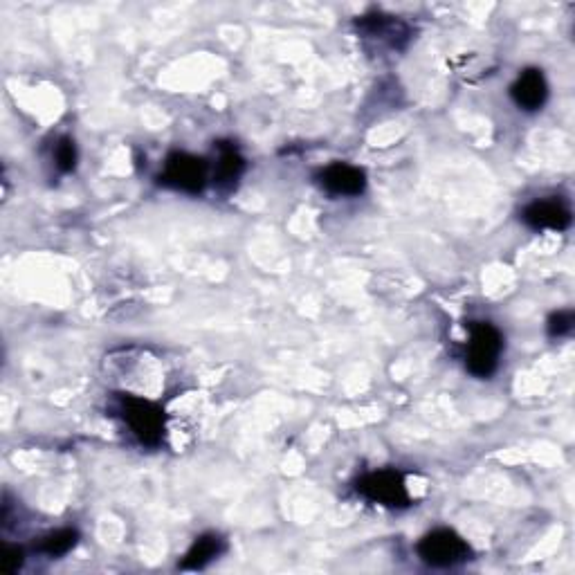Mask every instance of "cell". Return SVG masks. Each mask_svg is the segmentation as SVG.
Returning a JSON list of instances; mask_svg holds the SVG:
<instances>
[{"label": "cell", "instance_id": "cell-3", "mask_svg": "<svg viewBox=\"0 0 575 575\" xmlns=\"http://www.w3.org/2000/svg\"><path fill=\"white\" fill-rule=\"evenodd\" d=\"M418 555H421V560L427 567L452 569L468 562L472 549L452 528H436V531L427 533L423 540L418 542Z\"/></svg>", "mask_w": 575, "mask_h": 575}, {"label": "cell", "instance_id": "cell-10", "mask_svg": "<svg viewBox=\"0 0 575 575\" xmlns=\"http://www.w3.org/2000/svg\"><path fill=\"white\" fill-rule=\"evenodd\" d=\"M245 173V158L232 142H218V162L214 167V185L223 191H230L239 185Z\"/></svg>", "mask_w": 575, "mask_h": 575}, {"label": "cell", "instance_id": "cell-12", "mask_svg": "<svg viewBox=\"0 0 575 575\" xmlns=\"http://www.w3.org/2000/svg\"><path fill=\"white\" fill-rule=\"evenodd\" d=\"M79 542V531L75 528H59V531L48 533L39 542V553L48 555V558H63V555H68L72 549H75Z\"/></svg>", "mask_w": 575, "mask_h": 575}, {"label": "cell", "instance_id": "cell-15", "mask_svg": "<svg viewBox=\"0 0 575 575\" xmlns=\"http://www.w3.org/2000/svg\"><path fill=\"white\" fill-rule=\"evenodd\" d=\"M23 562H25L23 549H18V546H12V544L3 546V553H0V571L12 575L23 567Z\"/></svg>", "mask_w": 575, "mask_h": 575}, {"label": "cell", "instance_id": "cell-6", "mask_svg": "<svg viewBox=\"0 0 575 575\" xmlns=\"http://www.w3.org/2000/svg\"><path fill=\"white\" fill-rule=\"evenodd\" d=\"M355 27H358V32L360 36H364V39H376L396 50L405 48L409 39H412V30H409V25L400 21V18L387 16V14L362 16L355 21Z\"/></svg>", "mask_w": 575, "mask_h": 575}, {"label": "cell", "instance_id": "cell-8", "mask_svg": "<svg viewBox=\"0 0 575 575\" xmlns=\"http://www.w3.org/2000/svg\"><path fill=\"white\" fill-rule=\"evenodd\" d=\"M524 223L533 230L562 232L571 225V209L562 200H535L522 212Z\"/></svg>", "mask_w": 575, "mask_h": 575}, {"label": "cell", "instance_id": "cell-14", "mask_svg": "<svg viewBox=\"0 0 575 575\" xmlns=\"http://www.w3.org/2000/svg\"><path fill=\"white\" fill-rule=\"evenodd\" d=\"M575 324V315L573 310H560V313H553L549 317V335L551 337H567L573 331Z\"/></svg>", "mask_w": 575, "mask_h": 575}, {"label": "cell", "instance_id": "cell-4", "mask_svg": "<svg viewBox=\"0 0 575 575\" xmlns=\"http://www.w3.org/2000/svg\"><path fill=\"white\" fill-rule=\"evenodd\" d=\"M209 180V162L198 155H191L185 151L171 153L164 169L158 176L162 187L185 191V194H200L207 187Z\"/></svg>", "mask_w": 575, "mask_h": 575}, {"label": "cell", "instance_id": "cell-13", "mask_svg": "<svg viewBox=\"0 0 575 575\" xmlns=\"http://www.w3.org/2000/svg\"><path fill=\"white\" fill-rule=\"evenodd\" d=\"M54 164H57V169L61 173H70V171H75L77 167V146H75V140L72 138H59V142L54 144Z\"/></svg>", "mask_w": 575, "mask_h": 575}, {"label": "cell", "instance_id": "cell-11", "mask_svg": "<svg viewBox=\"0 0 575 575\" xmlns=\"http://www.w3.org/2000/svg\"><path fill=\"white\" fill-rule=\"evenodd\" d=\"M223 551H225V540L221 535H216V533L200 535L198 540L194 542V546H191V549L187 551L185 560L180 562V569L182 571L205 569L207 564L214 562Z\"/></svg>", "mask_w": 575, "mask_h": 575}, {"label": "cell", "instance_id": "cell-5", "mask_svg": "<svg viewBox=\"0 0 575 575\" xmlns=\"http://www.w3.org/2000/svg\"><path fill=\"white\" fill-rule=\"evenodd\" d=\"M355 488H358L360 497L385 508H407L412 504L405 477L396 470H378L364 474Z\"/></svg>", "mask_w": 575, "mask_h": 575}, {"label": "cell", "instance_id": "cell-7", "mask_svg": "<svg viewBox=\"0 0 575 575\" xmlns=\"http://www.w3.org/2000/svg\"><path fill=\"white\" fill-rule=\"evenodd\" d=\"M319 185L333 196H360L367 189V173L346 162H333L317 173Z\"/></svg>", "mask_w": 575, "mask_h": 575}, {"label": "cell", "instance_id": "cell-2", "mask_svg": "<svg viewBox=\"0 0 575 575\" xmlns=\"http://www.w3.org/2000/svg\"><path fill=\"white\" fill-rule=\"evenodd\" d=\"M470 342L465 351V367L477 378H490L499 367L501 351H504V337L499 328L490 322H470Z\"/></svg>", "mask_w": 575, "mask_h": 575}, {"label": "cell", "instance_id": "cell-9", "mask_svg": "<svg viewBox=\"0 0 575 575\" xmlns=\"http://www.w3.org/2000/svg\"><path fill=\"white\" fill-rule=\"evenodd\" d=\"M510 97L513 102L522 108V111H540L546 104V97H549V84H546L544 72L537 68H528L522 75L517 77V81L510 88Z\"/></svg>", "mask_w": 575, "mask_h": 575}, {"label": "cell", "instance_id": "cell-1", "mask_svg": "<svg viewBox=\"0 0 575 575\" xmlns=\"http://www.w3.org/2000/svg\"><path fill=\"white\" fill-rule=\"evenodd\" d=\"M117 412H120L122 421L131 427V432L138 436L142 445H160L164 427H167V416H164V409L158 403H153L149 398L126 394L120 396Z\"/></svg>", "mask_w": 575, "mask_h": 575}]
</instances>
